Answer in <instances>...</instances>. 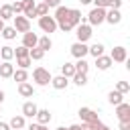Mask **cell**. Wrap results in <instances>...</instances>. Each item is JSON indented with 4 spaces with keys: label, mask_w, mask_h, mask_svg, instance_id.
Wrapping results in <instances>:
<instances>
[{
    "label": "cell",
    "mask_w": 130,
    "mask_h": 130,
    "mask_svg": "<svg viewBox=\"0 0 130 130\" xmlns=\"http://www.w3.org/2000/svg\"><path fill=\"white\" fill-rule=\"evenodd\" d=\"M18 130H26V126H24V128H18Z\"/></svg>",
    "instance_id": "obj_51"
},
{
    "label": "cell",
    "mask_w": 130,
    "mask_h": 130,
    "mask_svg": "<svg viewBox=\"0 0 130 130\" xmlns=\"http://www.w3.org/2000/svg\"><path fill=\"white\" fill-rule=\"evenodd\" d=\"M45 14H49V6L45 2H39L35 6V16H45Z\"/></svg>",
    "instance_id": "obj_33"
},
{
    "label": "cell",
    "mask_w": 130,
    "mask_h": 130,
    "mask_svg": "<svg viewBox=\"0 0 130 130\" xmlns=\"http://www.w3.org/2000/svg\"><path fill=\"white\" fill-rule=\"evenodd\" d=\"M10 6H12V12L14 14H22V0H14Z\"/></svg>",
    "instance_id": "obj_37"
},
{
    "label": "cell",
    "mask_w": 130,
    "mask_h": 130,
    "mask_svg": "<svg viewBox=\"0 0 130 130\" xmlns=\"http://www.w3.org/2000/svg\"><path fill=\"white\" fill-rule=\"evenodd\" d=\"M108 102H110L112 106H118V104H122V102H124V93H120V91L112 89V91L108 93Z\"/></svg>",
    "instance_id": "obj_22"
},
{
    "label": "cell",
    "mask_w": 130,
    "mask_h": 130,
    "mask_svg": "<svg viewBox=\"0 0 130 130\" xmlns=\"http://www.w3.org/2000/svg\"><path fill=\"white\" fill-rule=\"evenodd\" d=\"M55 20H57V28H61L63 32H69V30H73V26L69 24V8L67 6H57L55 8V16H53Z\"/></svg>",
    "instance_id": "obj_1"
},
{
    "label": "cell",
    "mask_w": 130,
    "mask_h": 130,
    "mask_svg": "<svg viewBox=\"0 0 130 130\" xmlns=\"http://www.w3.org/2000/svg\"><path fill=\"white\" fill-rule=\"evenodd\" d=\"M12 26L16 28V32H28L30 30V20L22 14H14L12 16Z\"/></svg>",
    "instance_id": "obj_6"
},
{
    "label": "cell",
    "mask_w": 130,
    "mask_h": 130,
    "mask_svg": "<svg viewBox=\"0 0 130 130\" xmlns=\"http://www.w3.org/2000/svg\"><path fill=\"white\" fill-rule=\"evenodd\" d=\"M91 2L95 8H106V10L110 8V0H91Z\"/></svg>",
    "instance_id": "obj_38"
},
{
    "label": "cell",
    "mask_w": 130,
    "mask_h": 130,
    "mask_svg": "<svg viewBox=\"0 0 130 130\" xmlns=\"http://www.w3.org/2000/svg\"><path fill=\"white\" fill-rule=\"evenodd\" d=\"M110 59H112L114 63H126V61H128V49L122 47V45L114 47L112 53H110Z\"/></svg>",
    "instance_id": "obj_7"
},
{
    "label": "cell",
    "mask_w": 130,
    "mask_h": 130,
    "mask_svg": "<svg viewBox=\"0 0 130 130\" xmlns=\"http://www.w3.org/2000/svg\"><path fill=\"white\" fill-rule=\"evenodd\" d=\"M79 126H81V130H93L91 124H87V122H83V124H79Z\"/></svg>",
    "instance_id": "obj_43"
},
{
    "label": "cell",
    "mask_w": 130,
    "mask_h": 130,
    "mask_svg": "<svg viewBox=\"0 0 130 130\" xmlns=\"http://www.w3.org/2000/svg\"><path fill=\"white\" fill-rule=\"evenodd\" d=\"M122 2H124V0H110V8H118V10H120Z\"/></svg>",
    "instance_id": "obj_41"
},
{
    "label": "cell",
    "mask_w": 130,
    "mask_h": 130,
    "mask_svg": "<svg viewBox=\"0 0 130 130\" xmlns=\"http://www.w3.org/2000/svg\"><path fill=\"white\" fill-rule=\"evenodd\" d=\"M28 51H30V49H26L24 45H20V47L14 49V57H28Z\"/></svg>",
    "instance_id": "obj_36"
},
{
    "label": "cell",
    "mask_w": 130,
    "mask_h": 130,
    "mask_svg": "<svg viewBox=\"0 0 130 130\" xmlns=\"http://www.w3.org/2000/svg\"><path fill=\"white\" fill-rule=\"evenodd\" d=\"M104 20H106V8H95L93 6L87 14V24L89 26H100Z\"/></svg>",
    "instance_id": "obj_3"
},
{
    "label": "cell",
    "mask_w": 130,
    "mask_h": 130,
    "mask_svg": "<svg viewBox=\"0 0 130 130\" xmlns=\"http://www.w3.org/2000/svg\"><path fill=\"white\" fill-rule=\"evenodd\" d=\"M51 73H49V69H45V67H35V71H32V81L37 83V85H41V87H45V85H49L51 83Z\"/></svg>",
    "instance_id": "obj_2"
},
{
    "label": "cell",
    "mask_w": 130,
    "mask_h": 130,
    "mask_svg": "<svg viewBox=\"0 0 130 130\" xmlns=\"http://www.w3.org/2000/svg\"><path fill=\"white\" fill-rule=\"evenodd\" d=\"M120 130H130V122H120Z\"/></svg>",
    "instance_id": "obj_42"
},
{
    "label": "cell",
    "mask_w": 130,
    "mask_h": 130,
    "mask_svg": "<svg viewBox=\"0 0 130 130\" xmlns=\"http://www.w3.org/2000/svg\"><path fill=\"white\" fill-rule=\"evenodd\" d=\"M81 4H91V0H79Z\"/></svg>",
    "instance_id": "obj_46"
},
{
    "label": "cell",
    "mask_w": 130,
    "mask_h": 130,
    "mask_svg": "<svg viewBox=\"0 0 130 130\" xmlns=\"http://www.w3.org/2000/svg\"><path fill=\"white\" fill-rule=\"evenodd\" d=\"M12 79L14 81H28V73H26V69H14V73H12Z\"/></svg>",
    "instance_id": "obj_30"
},
{
    "label": "cell",
    "mask_w": 130,
    "mask_h": 130,
    "mask_svg": "<svg viewBox=\"0 0 130 130\" xmlns=\"http://www.w3.org/2000/svg\"><path fill=\"white\" fill-rule=\"evenodd\" d=\"M0 114H2V108H0Z\"/></svg>",
    "instance_id": "obj_52"
},
{
    "label": "cell",
    "mask_w": 130,
    "mask_h": 130,
    "mask_svg": "<svg viewBox=\"0 0 130 130\" xmlns=\"http://www.w3.org/2000/svg\"><path fill=\"white\" fill-rule=\"evenodd\" d=\"M2 28H4V20L0 18V32H2Z\"/></svg>",
    "instance_id": "obj_47"
},
{
    "label": "cell",
    "mask_w": 130,
    "mask_h": 130,
    "mask_svg": "<svg viewBox=\"0 0 130 130\" xmlns=\"http://www.w3.org/2000/svg\"><path fill=\"white\" fill-rule=\"evenodd\" d=\"M116 116H118L120 122H130V104H126V102L118 104L116 106Z\"/></svg>",
    "instance_id": "obj_10"
},
{
    "label": "cell",
    "mask_w": 130,
    "mask_h": 130,
    "mask_svg": "<svg viewBox=\"0 0 130 130\" xmlns=\"http://www.w3.org/2000/svg\"><path fill=\"white\" fill-rule=\"evenodd\" d=\"M112 59H110V55H100V57H95V67L100 69V71H106V69H110L112 67Z\"/></svg>",
    "instance_id": "obj_14"
},
{
    "label": "cell",
    "mask_w": 130,
    "mask_h": 130,
    "mask_svg": "<svg viewBox=\"0 0 130 130\" xmlns=\"http://www.w3.org/2000/svg\"><path fill=\"white\" fill-rule=\"evenodd\" d=\"M0 59H2V61H12V59H14V49H12L10 45L0 47Z\"/></svg>",
    "instance_id": "obj_21"
},
{
    "label": "cell",
    "mask_w": 130,
    "mask_h": 130,
    "mask_svg": "<svg viewBox=\"0 0 130 130\" xmlns=\"http://www.w3.org/2000/svg\"><path fill=\"white\" fill-rule=\"evenodd\" d=\"M39 26H41V30H43V32L51 35V32H55V30H57V20H55L53 16L45 14V16H39Z\"/></svg>",
    "instance_id": "obj_4"
},
{
    "label": "cell",
    "mask_w": 130,
    "mask_h": 130,
    "mask_svg": "<svg viewBox=\"0 0 130 130\" xmlns=\"http://www.w3.org/2000/svg\"><path fill=\"white\" fill-rule=\"evenodd\" d=\"M116 91L128 93V91H130V83H128V81H118V83H116Z\"/></svg>",
    "instance_id": "obj_35"
},
{
    "label": "cell",
    "mask_w": 130,
    "mask_h": 130,
    "mask_svg": "<svg viewBox=\"0 0 130 130\" xmlns=\"http://www.w3.org/2000/svg\"><path fill=\"white\" fill-rule=\"evenodd\" d=\"M30 63H32L30 57H16V65H18V69H28Z\"/></svg>",
    "instance_id": "obj_34"
},
{
    "label": "cell",
    "mask_w": 130,
    "mask_h": 130,
    "mask_svg": "<svg viewBox=\"0 0 130 130\" xmlns=\"http://www.w3.org/2000/svg\"><path fill=\"white\" fill-rule=\"evenodd\" d=\"M71 79H73V83H75V85L83 87V85L87 83V73H75V75H73Z\"/></svg>",
    "instance_id": "obj_32"
},
{
    "label": "cell",
    "mask_w": 130,
    "mask_h": 130,
    "mask_svg": "<svg viewBox=\"0 0 130 130\" xmlns=\"http://www.w3.org/2000/svg\"><path fill=\"white\" fill-rule=\"evenodd\" d=\"M43 2H45L49 8H57V6L61 4V0H43Z\"/></svg>",
    "instance_id": "obj_39"
},
{
    "label": "cell",
    "mask_w": 130,
    "mask_h": 130,
    "mask_svg": "<svg viewBox=\"0 0 130 130\" xmlns=\"http://www.w3.org/2000/svg\"><path fill=\"white\" fill-rule=\"evenodd\" d=\"M37 47H39V49H43V51L47 53V51L53 47V41H51V37H49V35H45V37H39V43H37Z\"/></svg>",
    "instance_id": "obj_25"
},
{
    "label": "cell",
    "mask_w": 130,
    "mask_h": 130,
    "mask_svg": "<svg viewBox=\"0 0 130 130\" xmlns=\"http://www.w3.org/2000/svg\"><path fill=\"white\" fill-rule=\"evenodd\" d=\"M104 45L102 43H93L91 47H87V55H93V57H100V55H104Z\"/></svg>",
    "instance_id": "obj_27"
},
{
    "label": "cell",
    "mask_w": 130,
    "mask_h": 130,
    "mask_svg": "<svg viewBox=\"0 0 130 130\" xmlns=\"http://www.w3.org/2000/svg\"><path fill=\"white\" fill-rule=\"evenodd\" d=\"M98 130H112V128H108V126H102V128H98Z\"/></svg>",
    "instance_id": "obj_48"
},
{
    "label": "cell",
    "mask_w": 130,
    "mask_h": 130,
    "mask_svg": "<svg viewBox=\"0 0 130 130\" xmlns=\"http://www.w3.org/2000/svg\"><path fill=\"white\" fill-rule=\"evenodd\" d=\"M8 126H10L12 130L24 128V126H26V122H24V116H12V118H10V122H8Z\"/></svg>",
    "instance_id": "obj_23"
},
{
    "label": "cell",
    "mask_w": 130,
    "mask_h": 130,
    "mask_svg": "<svg viewBox=\"0 0 130 130\" xmlns=\"http://www.w3.org/2000/svg\"><path fill=\"white\" fill-rule=\"evenodd\" d=\"M37 43H39V37L35 35V32H22V45L26 47V49H35L37 47Z\"/></svg>",
    "instance_id": "obj_12"
},
{
    "label": "cell",
    "mask_w": 130,
    "mask_h": 130,
    "mask_svg": "<svg viewBox=\"0 0 130 130\" xmlns=\"http://www.w3.org/2000/svg\"><path fill=\"white\" fill-rule=\"evenodd\" d=\"M35 118H37V122H39V124L47 126V124L51 122V118H53V116H51V112H49V110H37V116H35Z\"/></svg>",
    "instance_id": "obj_20"
},
{
    "label": "cell",
    "mask_w": 130,
    "mask_h": 130,
    "mask_svg": "<svg viewBox=\"0 0 130 130\" xmlns=\"http://www.w3.org/2000/svg\"><path fill=\"white\" fill-rule=\"evenodd\" d=\"M4 98H6V93H4L2 89H0V106H2V102H4Z\"/></svg>",
    "instance_id": "obj_45"
},
{
    "label": "cell",
    "mask_w": 130,
    "mask_h": 130,
    "mask_svg": "<svg viewBox=\"0 0 130 130\" xmlns=\"http://www.w3.org/2000/svg\"><path fill=\"white\" fill-rule=\"evenodd\" d=\"M35 6H37L35 0H22V16H26L28 20L35 18Z\"/></svg>",
    "instance_id": "obj_13"
},
{
    "label": "cell",
    "mask_w": 130,
    "mask_h": 130,
    "mask_svg": "<svg viewBox=\"0 0 130 130\" xmlns=\"http://www.w3.org/2000/svg\"><path fill=\"white\" fill-rule=\"evenodd\" d=\"M61 75H65L67 79H71V77L75 75V67H73V63H63V65H61Z\"/></svg>",
    "instance_id": "obj_28"
},
{
    "label": "cell",
    "mask_w": 130,
    "mask_h": 130,
    "mask_svg": "<svg viewBox=\"0 0 130 130\" xmlns=\"http://www.w3.org/2000/svg\"><path fill=\"white\" fill-rule=\"evenodd\" d=\"M12 73H14V65L10 61H2L0 63V77L8 79V77H12Z\"/></svg>",
    "instance_id": "obj_17"
},
{
    "label": "cell",
    "mask_w": 130,
    "mask_h": 130,
    "mask_svg": "<svg viewBox=\"0 0 130 130\" xmlns=\"http://www.w3.org/2000/svg\"><path fill=\"white\" fill-rule=\"evenodd\" d=\"M37 110H39V106L35 102H24L22 104V116L24 118H35L37 116Z\"/></svg>",
    "instance_id": "obj_16"
},
{
    "label": "cell",
    "mask_w": 130,
    "mask_h": 130,
    "mask_svg": "<svg viewBox=\"0 0 130 130\" xmlns=\"http://www.w3.org/2000/svg\"><path fill=\"white\" fill-rule=\"evenodd\" d=\"M51 85H53L55 89H67L69 79H67L65 75H57V77H51Z\"/></svg>",
    "instance_id": "obj_19"
},
{
    "label": "cell",
    "mask_w": 130,
    "mask_h": 130,
    "mask_svg": "<svg viewBox=\"0 0 130 130\" xmlns=\"http://www.w3.org/2000/svg\"><path fill=\"white\" fill-rule=\"evenodd\" d=\"M91 35H93V30H91V26H89V24L79 22V24L75 26V37H77V41H79V43H87V41L91 39Z\"/></svg>",
    "instance_id": "obj_5"
},
{
    "label": "cell",
    "mask_w": 130,
    "mask_h": 130,
    "mask_svg": "<svg viewBox=\"0 0 130 130\" xmlns=\"http://www.w3.org/2000/svg\"><path fill=\"white\" fill-rule=\"evenodd\" d=\"M26 130H43V124L32 122V124H28V126H26Z\"/></svg>",
    "instance_id": "obj_40"
},
{
    "label": "cell",
    "mask_w": 130,
    "mask_h": 130,
    "mask_svg": "<svg viewBox=\"0 0 130 130\" xmlns=\"http://www.w3.org/2000/svg\"><path fill=\"white\" fill-rule=\"evenodd\" d=\"M57 130H69V128H65V126H59V128H57Z\"/></svg>",
    "instance_id": "obj_49"
},
{
    "label": "cell",
    "mask_w": 130,
    "mask_h": 130,
    "mask_svg": "<svg viewBox=\"0 0 130 130\" xmlns=\"http://www.w3.org/2000/svg\"><path fill=\"white\" fill-rule=\"evenodd\" d=\"M79 118H81V122H87V124H93V122H98L100 118H98V112H93L91 108H79Z\"/></svg>",
    "instance_id": "obj_8"
},
{
    "label": "cell",
    "mask_w": 130,
    "mask_h": 130,
    "mask_svg": "<svg viewBox=\"0 0 130 130\" xmlns=\"http://www.w3.org/2000/svg\"><path fill=\"white\" fill-rule=\"evenodd\" d=\"M12 16H14L12 6H10V4H2V6H0V18L6 22V20H12Z\"/></svg>",
    "instance_id": "obj_24"
},
{
    "label": "cell",
    "mask_w": 130,
    "mask_h": 130,
    "mask_svg": "<svg viewBox=\"0 0 130 130\" xmlns=\"http://www.w3.org/2000/svg\"><path fill=\"white\" fill-rule=\"evenodd\" d=\"M16 35H18V32H16V28H14V26H6V24H4V28H2V32H0V37H4L6 41L16 39Z\"/></svg>",
    "instance_id": "obj_26"
},
{
    "label": "cell",
    "mask_w": 130,
    "mask_h": 130,
    "mask_svg": "<svg viewBox=\"0 0 130 130\" xmlns=\"http://www.w3.org/2000/svg\"><path fill=\"white\" fill-rule=\"evenodd\" d=\"M73 67H75V73H87L89 63L85 59H77V63H73Z\"/></svg>",
    "instance_id": "obj_29"
},
{
    "label": "cell",
    "mask_w": 130,
    "mask_h": 130,
    "mask_svg": "<svg viewBox=\"0 0 130 130\" xmlns=\"http://www.w3.org/2000/svg\"><path fill=\"white\" fill-rule=\"evenodd\" d=\"M71 55L75 57V59H85V55H87V45L85 43H79V41H75L73 45H71Z\"/></svg>",
    "instance_id": "obj_9"
},
{
    "label": "cell",
    "mask_w": 130,
    "mask_h": 130,
    "mask_svg": "<svg viewBox=\"0 0 130 130\" xmlns=\"http://www.w3.org/2000/svg\"><path fill=\"white\" fill-rule=\"evenodd\" d=\"M120 20H122V12H120L118 8L106 10V20H104V22H108V24H118Z\"/></svg>",
    "instance_id": "obj_11"
},
{
    "label": "cell",
    "mask_w": 130,
    "mask_h": 130,
    "mask_svg": "<svg viewBox=\"0 0 130 130\" xmlns=\"http://www.w3.org/2000/svg\"><path fill=\"white\" fill-rule=\"evenodd\" d=\"M43 130H49V128H47V126H43Z\"/></svg>",
    "instance_id": "obj_50"
},
{
    "label": "cell",
    "mask_w": 130,
    "mask_h": 130,
    "mask_svg": "<svg viewBox=\"0 0 130 130\" xmlns=\"http://www.w3.org/2000/svg\"><path fill=\"white\" fill-rule=\"evenodd\" d=\"M0 130H12V128L8 126V122H0Z\"/></svg>",
    "instance_id": "obj_44"
},
{
    "label": "cell",
    "mask_w": 130,
    "mask_h": 130,
    "mask_svg": "<svg viewBox=\"0 0 130 130\" xmlns=\"http://www.w3.org/2000/svg\"><path fill=\"white\" fill-rule=\"evenodd\" d=\"M28 57H30L32 61H41V59L45 57V51H43V49H39V47H35V49H30V51H28Z\"/></svg>",
    "instance_id": "obj_31"
},
{
    "label": "cell",
    "mask_w": 130,
    "mask_h": 130,
    "mask_svg": "<svg viewBox=\"0 0 130 130\" xmlns=\"http://www.w3.org/2000/svg\"><path fill=\"white\" fill-rule=\"evenodd\" d=\"M18 93H20L22 98H32V95H35V87H32V83H28V81H20V83H18Z\"/></svg>",
    "instance_id": "obj_15"
},
{
    "label": "cell",
    "mask_w": 130,
    "mask_h": 130,
    "mask_svg": "<svg viewBox=\"0 0 130 130\" xmlns=\"http://www.w3.org/2000/svg\"><path fill=\"white\" fill-rule=\"evenodd\" d=\"M79 22H83V16H81V10L77 8H69V24L75 28Z\"/></svg>",
    "instance_id": "obj_18"
}]
</instances>
